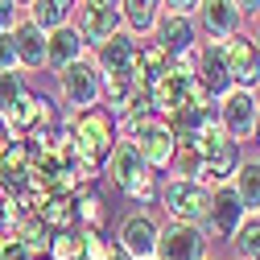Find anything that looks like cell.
<instances>
[{
    "instance_id": "6da1fadb",
    "label": "cell",
    "mask_w": 260,
    "mask_h": 260,
    "mask_svg": "<svg viewBox=\"0 0 260 260\" xmlns=\"http://www.w3.org/2000/svg\"><path fill=\"white\" fill-rule=\"evenodd\" d=\"M71 145H75V161H83V170H100L108 149L116 145V120H112V112H104L100 104L87 108V112H75Z\"/></svg>"
},
{
    "instance_id": "7a4b0ae2",
    "label": "cell",
    "mask_w": 260,
    "mask_h": 260,
    "mask_svg": "<svg viewBox=\"0 0 260 260\" xmlns=\"http://www.w3.org/2000/svg\"><path fill=\"white\" fill-rule=\"evenodd\" d=\"M54 75H58V95L71 112H87L104 100V83H100V71H95L91 58H75Z\"/></svg>"
},
{
    "instance_id": "3957f363",
    "label": "cell",
    "mask_w": 260,
    "mask_h": 260,
    "mask_svg": "<svg viewBox=\"0 0 260 260\" xmlns=\"http://www.w3.org/2000/svg\"><path fill=\"white\" fill-rule=\"evenodd\" d=\"M157 260H207L211 256V240H207V227L203 223H182L170 219L166 227L157 232Z\"/></svg>"
},
{
    "instance_id": "277c9868",
    "label": "cell",
    "mask_w": 260,
    "mask_h": 260,
    "mask_svg": "<svg viewBox=\"0 0 260 260\" xmlns=\"http://www.w3.org/2000/svg\"><path fill=\"white\" fill-rule=\"evenodd\" d=\"M207 199H211V186L190 182V178H170L157 190V203L166 207V215L182 219V223H203L207 219Z\"/></svg>"
},
{
    "instance_id": "5b68a950",
    "label": "cell",
    "mask_w": 260,
    "mask_h": 260,
    "mask_svg": "<svg viewBox=\"0 0 260 260\" xmlns=\"http://www.w3.org/2000/svg\"><path fill=\"white\" fill-rule=\"evenodd\" d=\"M256 112H260V95L256 87H232L227 95H219V124H223V133L232 137V141H248L252 137V128H256Z\"/></svg>"
},
{
    "instance_id": "8992f818",
    "label": "cell",
    "mask_w": 260,
    "mask_h": 260,
    "mask_svg": "<svg viewBox=\"0 0 260 260\" xmlns=\"http://www.w3.org/2000/svg\"><path fill=\"white\" fill-rule=\"evenodd\" d=\"M244 215H248V211H244V203H240L236 186H232V182H215V186H211V199H207V219H203L207 236L232 240L236 227L244 223Z\"/></svg>"
},
{
    "instance_id": "52a82bcc",
    "label": "cell",
    "mask_w": 260,
    "mask_h": 260,
    "mask_svg": "<svg viewBox=\"0 0 260 260\" xmlns=\"http://www.w3.org/2000/svg\"><path fill=\"white\" fill-rule=\"evenodd\" d=\"M137 149H141V157H145V166L153 170V174H161V170H170V161H174V149H178V137H174V128H170V120H161V116H153V120H145L141 128H137V137H128Z\"/></svg>"
},
{
    "instance_id": "ba28073f",
    "label": "cell",
    "mask_w": 260,
    "mask_h": 260,
    "mask_svg": "<svg viewBox=\"0 0 260 260\" xmlns=\"http://www.w3.org/2000/svg\"><path fill=\"white\" fill-rule=\"evenodd\" d=\"M71 25L79 29V38L87 42V50L91 46H100V42H108L116 29H124V21H120V9H104V5H95V0H79V5L71 9Z\"/></svg>"
},
{
    "instance_id": "9c48e42d",
    "label": "cell",
    "mask_w": 260,
    "mask_h": 260,
    "mask_svg": "<svg viewBox=\"0 0 260 260\" xmlns=\"http://www.w3.org/2000/svg\"><path fill=\"white\" fill-rule=\"evenodd\" d=\"M194 79H199V83L215 95V100L236 87L232 75H227V54H223V42H219V38L194 46Z\"/></svg>"
},
{
    "instance_id": "30bf717a",
    "label": "cell",
    "mask_w": 260,
    "mask_h": 260,
    "mask_svg": "<svg viewBox=\"0 0 260 260\" xmlns=\"http://www.w3.org/2000/svg\"><path fill=\"white\" fill-rule=\"evenodd\" d=\"M54 120V104L46 100V95H34V91H25L21 100L5 112V124L13 128V137H42L46 128Z\"/></svg>"
},
{
    "instance_id": "8fae6325",
    "label": "cell",
    "mask_w": 260,
    "mask_h": 260,
    "mask_svg": "<svg viewBox=\"0 0 260 260\" xmlns=\"http://www.w3.org/2000/svg\"><path fill=\"white\" fill-rule=\"evenodd\" d=\"M153 42L166 50L170 58H182L199 46V25H194L190 13H161L153 25Z\"/></svg>"
},
{
    "instance_id": "7c38bea8",
    "label": "cell",
    "mask_w": 260,
    "mask_h": 260,
    "mask_svg": "<svg viewBox=\"0 0 260 260\" xmlns=\"http://www.w3.org/2000/svg\"><path fill=\"white\" fill-rule=\"evenodd\" d=\"M223 54H227V75L236 87H256L260 79V50L248 34H232L223 38Z\"/></svg>"
},
{
    "instance_id": "4fadbf2b",
    "label": "cell",
    "mask_w": 260,
    "mask_h": 260,
    "mask_svg": "<svg viewBox=\"0 0 260 260\" xmlns=\"http://www.w3.org/2000/svg\"><path fill=\"white\" fill-rule=\"evenodd\" d=\"M194 25H199V34L223 42V38L240 34L244 13L236 9V0H199V9H194Z\"/></svg>"
},
{
    "instance_id": "5bb4252c",
    "label": "cell",
    "mask_w": 260,
    "mask_h": 260,
    "mask_svg": "<svg viewBox=\"0 0 260 260\" xmlns=\"http://www.w3.org/2000/svg\"><path fill=\"white\" fill-rule=\"evenodd\" d=\"M9 34H13V46H17V67L21 71H42L46 67V29L29 13H21Z\"/></svg>"
},
{
    "instance_id": "9a60e30c",
    "label": "cell",
    "mask_w": 260,
    "mask_h": 260,
    "mask_svg": "<svg viewBox=\"0 0 260 260\" xmlns=\"http://www.w3.org/2000/svg\"><path fill=\"white\" fill-rule=\"evenodd\" d=\"M137 34H128V29H116V34L100 46H91L95 50V71L100 75H120V71H133V62H137Z\"/></svg>"
},
{
    "instance_id": "2e32d148",
    "label": "cell",
    "mask_w": 260,
    "mask_h": 260,
    "mask_svg": "<svg viewBox=\"0 0 260 260\" xmlns=\"http://www.w3.org/2000/svg\"><path fill=\"white\" fill-rule=\"evenodd\" d=\"M157 232H161V223L149 215V211H137V215H128L124 223H120V244L133 252V260H149L153 252H157Z\"/></svg>"
},
{
    "instance_id": "e0dca14e",
    "label": "cell",
    "mask_w": 260,
    "mask_h": 260,
    "mask_svg": "<svg viewBox=\"0 0 260 260\" xmlns=\"http://www.w3.org/2000/svg\"><path fill=\"white\" fill-rule=\"evenodd\" d=\"M149 166H145V157H141V149L128 141V137H116V145L108 149V157H104V174L112 178V186H128L137 174H145Z\"/></svg>"
},
{
    "instance_id": "ac0fdd59",
    "label": "cell",
    "mask_w": 260,
    "mask_h": 260,
    "mask_svg": "<svg viewBox=\"0 0 260 260\" xmlns=\"http://www.w3.org/2000/svg\"><path fill=\"white\" fill-rule=\"evenodd\" d=\"M75 58H87V42L79 38V29L71 21L58 25V29H46V67L50 71H62Z\"/></svg>"
},
{
    "instance_id": "d6986e66",
    "label": "cell",
    "mask_w": 260,
    "mask_h": 260,
    "mask_svg": "<svg viewBox=\"0 0 260 260\" xmlns=\"http://www.w3.org/2000/svg\"><path fill=\"white\" fill-rule=\"evenodd\" d=\"M240 157H244V149H240V141H232V137H227L223 145H215V149L203 157V182H211V186H215V182H232Z\"/></svg>"
},
{
    "instance_id": "ffe728a7",
    "label": "cell",
    "mask_w": 260,
    "mask_h": 260,
    "mask_svg": "<svg viewBox=\"0 0 260 260\" xmlns=\"http://www.w3.org/2000/svg\"><path fill=\"white\" fill-rule=\"evenodd\" d=\"M232 186H236V194H240V203H244L248 215L260 211V157H240V166L232 174Z\"/></svg>"
},
{
    "instance_id": "44dd1931",
    "label": "cell",
    "mask_w": 260,
    "mask_h": 260,
    "mask_svg": "<svg viewBox=\"0 0 260 260\" xmlns=\"http://www.w3.org/2000/svg\"><path fill=\"white\" fill-rule=\"evenodd\" d=\"M157 17H161V0H120V21H124L128 34H137V38L153 34Z\"/></svg>"
},
{
    "instance_id": "7402d4cb",
    "label": "cell",
    "mask_w": 260,
    "mask_h": 260,
    "mask_svg": "<svg viewBox=\"0 0 260 260\" xmlns=\"http://www.w3.org/2000/svg\"><path fill=\"white\" fill-rule=\"evenodd\" d=\"M38 219L46 223V227H75L79 223V211H75V199L71 194H62V190H54V194H46V203H42V211H38Z\"/></svg>"
},
{
    "instance_id": "603a6c76",
    "label": "cell",
    "mask_w": 260,
    "mask_h": 260,
    "mask_svg": "<svg viewBox=\"0 0 260 260\" xmlns=\"http://www.w3.org/2000/svg\"><path fill=\"white\" fill-rule=\"evenodd\" d=\"M170 178H190V182H203V153L194 141H178L174 161H170Z\"/></svg>"
},
{
    "instance_id": "cb8c5ba5",
    "label": "cell",
    "mask_w": 260,
    "mask_h": 260,
    "mask_svg": "<svg viewBox=\"0 0 260 260\" xmlns=\"http://www.w3.org/2000/svg\"><path fill=\"white\" fill-rule=\"evenodd\" d=\"M232 244H236V260H260V211L244 215V223L236 227Z\"/></svg>"
},
{
    "instance_id": "d4e9b609",
    "label": "cell",
    "mask_w": 260,
    "mask_h": 260,
    "mask_svg": "<svg viewBox=\"0 0 260 260\" xmlns=\"http://www.w3.org/2000/svg\"><path fill=\"white\" fill-rule=\"evenodd\" d=\"M100 83H104V100H108V108H112V112H120V104L137 91L133 71H120V75H100Z\"/></svg>"
},
{
    "instance_id": "484cf974",
    "label": "cell",
    "mask_w": 260,
    "mask_h": 260,
    "mask_svg": "<svg viewBox=\"0 0 260 260\" xmlns=\"http://www.w3.org/2000/svg\"><path fill=\"white\" fill-rule=\"evenodd\" d=\"M25 13L34 17V21L42 25V29H58V25H67V21H71V13L62 9L58 0H34V5H29Z\"/></svg>"
},
{
    "instance_id": "4316f807",
    "label": "cell",
    "mask_w": 260,
    "mask_h": 260,
    "mask_svg": "<svg viewBox=\"0 0 260 260\" xmlns=\"http://www.w3.org/2000/svg\"><path fill=\"white\" fill-rule=\"evenodd\" d=\"M157 190H161V182H157V174H153V170L137 174L133 182L124 186V194H128V199H133L137 207H149V203H157Z\"/></svg>"
},
{
    "instance_id": "83f0119b",
    "label": "cell",
    "mask_w": 260,
    "mask_h": 260,
    "mask_svg": "<svg viewBox=\"0 0 260 260\" xmlns=\"http://www.w3.org/2000/svg\"><path fill=\"white\" fill-rule=\"evenodd\" d=\"M29 91V83H25V75H21V67L17 71H0V116H5L21 95Z\"/></svg>"
},
{
    "instance_id": "f1b7e54d",
    "label": "cell",
    "mask_w": 260,
    "mask_h": 260,
    "mask_svg": "<svg viewBox=\"0 0 260 260\" xmlns=\"http://www.w3.org/2000/svg\"><path fill=\"white\" fill-rule=\"evenodd\" d=\"M79 252H83V236H75L71 227H62V232L50 240V248H46L50 260H79Z\"/></svg>"
},
{
    "instance_id": "f546056e",
    "label": "cell",
    "mask_w": 260,
    "mask_h": 260,
    "mask_svg": "<svg viewBox=\"0 0 260 260\" xmlns=\"http://www.w3.org/2000/svg\"><path fill=\"white\" fill-rule=\"evenodd\" d=\"M75 211H79V223H87V227H104V203H100V194H91V190L75 194Z\"/></svg>"
},
{
    "instance_id": "4dcf8cb0",
    "label": "cell",
    "mask_w": 260,
    "mask_h": 260,
    "mask_svg": "<svg viewBox=\"0 0 260 260\" xmlns=\"http://www.w3.org/2000/svg\"><path fill=\"white\" fill-rule=\"evenodd\" d=\"M83 252H79V260H104L108 256V244L112 240H104V232H100V227H83Z\"/></svg>"
},
{
    "instance_id": "1f68e13d",
    "label": "cell",
    "mask_w": 260,
    "mask_h": 260,
    "mask_svg": "<svg viewBox=\"0 0 260 260\" xmlns=\"http://www.w3.org/2000/svg\"><path fill=\"white\" fill-rule=\"evenodd\" d=\"M25 9L17 5V0H0V34H9V29L17 25V17H21Z\"/></svg>"
},
{
    "instance_id": "d6a6232c",
    "label": "cell",
    "mask_w": 260,
    "mask_h": 260,
    "mask_svg": "<svg viewBox=\"0 0 260 260\" xmlns=\"http://www.w3.org/2000/svg\"><path fill=\"white\" fill-rule=\"evenodd\" d=\"M0 71H17V46H13V34H0Z\"/></svg>"
},
{
    "instance_id": "836d02e7",
    "label": "cell",
    "mask_w": 260,
    "mask_h": 260,
    "mask_svg": "<svg viewBox=\"0 0 260 260\" xmlns=\"http://www.w3.org/2000/svg\"><path fill=\"white\" fill-rule=\"evenodd\" d=\"M161 9H166V13H190V17H194L199 0H161Z\"/></svg>"
},
{
    "instance_id": "e575fe53",
    "label": "cell",
    "mask_w": 260,
    "mask_h": 260,
    "mask_svg": "<svg viewBox=\"0 0 260 260\" xmlns=\"http://www.w3.org/2000/svg\"><path fill=\"white\" fill-rule=\"evenodd\" d=\"M104 260H133V252H128V248L116 240V244H108V256H104Z\"/></svg>"
},
{
    "instance_id": "d590c367",
    "label": "cell",
    "mask_w": 260,
    "mask_h": 260,
    "mask_svg": "<svg viewBox=\"0 0 260 260\" xmlns=\"http://www.w3.org/2000/svg\"><path fill=\"white\" fill-rule=\"evenodd\" d=\"M236 9L244 17H260V0H236Z\"/></svg>"
},
{
    "instance_id": "8d00e7d4",
    "label": "cell",
    "mask_w": 260,
    "mask_h": 260,
    "mask_svg": "<svg viewBox=\"0 0 260 260\" xmlns=\"http://www.w3.org/2000/svg\"><path fill=\"white\" fill-rule=\"evenodd\" d=\"M13 215H17V211H13L5 199H0V227H9V223H13Z\"/></svg>"
},
{
    "instance_id": "74e56055",
    "label": "cell",
    "mask_w": 260,
    "mask_h": 260,
    "mask_svg": "<svg viewBox=\"0 0 260 260\" xmlns=\"http://www.w3.org/2000/svg\"><path fill=\"white\" fill-rule=\"evenodd\" d=\"M9 141H13V128H9V124H5V116H0V149H5V145H9Z\"/></svg>"
},
{
    "instance_id": "f35d334b",
    "label": "cell",
    "mask_w": 260,
    "mask_h": 260,
    "mask_svg": "<svg viewBox=\"0 0 260 260\" xmlns=\"http://www.w3.org/2000/svg\"><path fill=\"white\" fill-rule=\"evenodd\" d=\"M5 252H9V236L0 232V260H5Z\"/></svg>"
},
{
    "instance_id": "ab89813d",
    "label": "cell",
    "mask_w": 260,
    "mask_h": 260,
    "mask_svg": "<svg viewBox=\"0 0 260 260\" xmlns=\"http://www.w3.org/2000/svg\"><path fill=\"white\" fill-rule=\"evenodd\" d=\"M95 5H104V9H120V0H95Z\"/></svg>"
},
{
    "instance_id": "60d3db41",
    "label": "cell",
    "mask_w": 260,
    "mask_h": 260,
    "mask_svg": "<svg viewBox=\"0 0 260 260\" xmlns=\"http://www.w3.org/2000/svg\"><path fill=\"white\" fill-rule=\"evenodd\" d=\"M252 137H256V145H260V112H256V128H252Z\"/></svg>"
},
{
    "instance_id": "b9f144b4",
    "label": "cell",
    "mask_w": 260,
    "mask_h": 260,
    "mask_svg": "<svg viewBox=\"0 0 260 260\" xmlns=\"http://www.w3.org/2000/svg\"><path fill=\"white\" fill-rule=\"evenodd\" d=\"M58 5H62V9H67V13H71V9L79 5V0H58Z\"/></svg>"
},
{
    "instance_id": "7bdbcfd3",
    "label": "cell",
    "mask_w": 260,
    "mask_h": 260,
    "mask_svg": "<svg viewBox=\"0 0 260 260\" xmlns=\"http://www.w3.org/2000/svg\"><path fill=\"white\" fill-rule=\"evenodd\" d=\"M252 42H256V50H260V29H256V34H252Z\"/></svg>"
},
{
    "instance_id": "ee69618b",
    "label": "cell",
    "mask_w": 260,
    "mask_h": 260,
    "mask_svg": "<svg viewBox=\"0 0 260 260\" xmlns=\"http://www.w3.org/2000/svg\"><path fill=\"white\" fill-rule=\"evenodd\" d=\"M17 5H21V9H29V5H34V0H17Z\"/></svg>"
},
{
    "instance_id": "f6af8a7d",
    "label": "cell",
    "mask_w": 260,
    "mask_h": 260,
    "mask_svg": "<svg viewBox=\"0 0 260 260\" xmlns=\"http://www.w3.org/2000/svg\"><path fill=\"white\" fill-rule=\"evenodd\" d=\"M256 87H260V79H256Z\"/></svg>"
},
{
    "instance_id": "bcb514c9",
    "label": "cell",
    "mask_w": 260,
    "mask_h": 260,
    "mask_svg": "<svg viewBox=\"0 0 260 260\" xmlns=\"http://www.w3.org/2000/svg\"><path fill=\"white\" fill-rule=\"evenodd\" d=\"M149 260H157V256H149Z\"/></svg>"
},
{
    "instance_id": "7dc6e473",
    "label": "cell",
    "mask_w": 260,
    "mask_h": 260,
    "mask_svg": "<svg viewBox=\"0 0 260 260\" xmlns=\"http://www.w3.org/2000/svg\"><path fill=\"white\" fill-rule=\"evenodd\" d=\"M207 260H211V256H207Z\"/></svg>"
}]
</instances>
